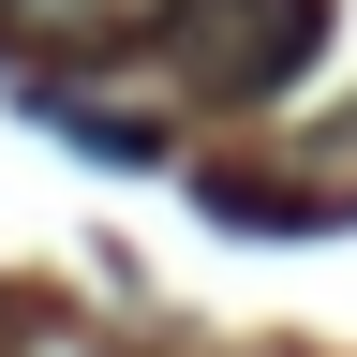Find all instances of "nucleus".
I'll return each mask as SVG.
<instances>
[{"instance_id": "2", "label": "nucleus", "mask_w": 357, "mask_h": 357, "mask_svg": "<svg viewBox=\"0 0 357 357\" xmlns=\"http://www.w3.org/2000/svg\"><path fill=\"white\" fill-rule=\"evenodd\" d=\"M0 30L45 45V60H105V45H149L164 0H0Z\"/></svg>"}, {"instance_id": "1", "label": "nucleus", "mask_w": 357, "mask_h": 357, "mask_svg": "<svg viewBox=\"0 0 357 357\" xmlns=\"http://www.w3.org/2000/svg\"><path fill=\"white\" fill-rule=\"evenodd\" d=\"M164 60L208 105H268L328 60V0H164Z\"/></svg>"}]
</instances>
